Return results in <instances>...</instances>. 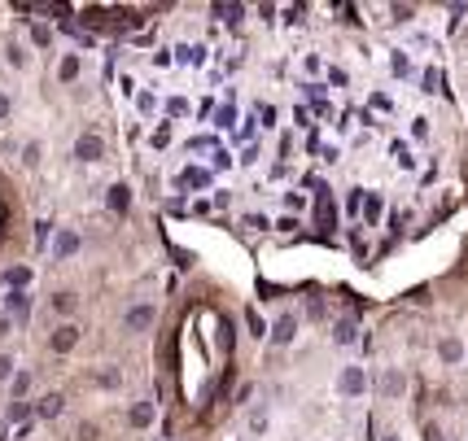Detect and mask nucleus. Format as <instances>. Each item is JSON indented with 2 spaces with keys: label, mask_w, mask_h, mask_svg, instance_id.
<instances>
[{
  "label": "nucleus",
  "mask_w": 468,
  "mask_h": 441,
  "mask_svg": "<svg viewBox=\"0 0 468 441\" xmlns=\"http://www.w3.org/2000/svg\"><path fill=\"white\" fill-rule=\"evenodd\" d=\"M75 157L79 162H101L105 157V140L96 136V132H84V136L75 140Z\"/></svg>",
  "instance_id": "obj_1"
},
{
  "label": "nucleus",
  "mask_w": 468,
  "mask_h": 441,
  "mask_svg": "<svg viewBox=\"0 0 468 441\" xmlns=\"http://www.w3.org/2000/svg\"><path fill=\"white\" fill-rule=\"evenodd\" d=\"M75 346H79V328H75V323H61V328L48 336V350H53V354H70Z\"/></svg>",
  "instance_id": "obj_2"
},
{
  "label": "nucleus",
  "mask_w": 468,
  "mask_h": 441,
  "mask_svg": "<svg viewBox=\"0 0 468 441\" xmlns=\"http://www.w3.org/2000/svg\"><path fill=\"white\" fill-rule=\"evenodd\" d=\"M5 306H9V319H27V310H31V297L22 288H13L9 297H5Z\"/></svg>",
  "instance_id": "obj_3"
},
{
  "label": "nucleus",
  "mask_w": 468,
  "mask_h": 441,
  "mask_svg": "<svg viewBox=\"0 0 468 441\" xmlns=\"http://www.w3.org/2000/svg\"><path fill=\"white\" fill-rule=\"evenodd\" d=\"M149 323H153V306H132V310H127V328H132V332L149 328Z\"/></svg>",
  "instance_id": "obj_4"
},
{
  "label": "nucleus",
  "mask_w": 468,
  "mask_h": 441,
  "mask_svg": "<svg viewBox=\"0 0 468 441\" xmlns=\"http://www.w3.org/2000/svg\"><path fill=\"white\" fill-rule=\"evenodd\" d=\"M127 206H132V188H127V184H114V188H110V210H114V215H123Z\"/></svg>",
  "instance_id": "obj_5"
},
{
  "label": "nucleus",
  "mask_w": 468,
  "mask_h": 441,
  "mask_svg": "<svg viewBox=\"0 0 468 441\" xmlns=\"http://www.w3.org/2000/svg\"><path fill=\"white\" fill-rule=\"evenodd\" d=\"M438 354H442V363H460V358H464V346H460L455 336H442V341H438Z\"/></svg>",
  "instance_id": "obj_6"
},
{
  "label": "nucleus",
  "mask_w": 468,
  "mask_h": 441,
  "mask_svg": "<svg viewBox=\"0 0 468 441\" xmlns=\"http://www.w3.org/2000/svg\"><path fill=\"white\" fill-rule=\"evenodd\" d=\"M342 394H363V371L359 367H346L342 371Z\"/></svg>",
  "instance_id": "obj_7"
},
{
  "label": "nucleus",
  "mask_w": 468,
  "mask_h": 441,
  "mask_svg": "<svg viewBox=\"0 0 468 441\" xmlns=\"http://www.w3.org/2000/svg\"><path fill=\"white\" fill-rule=\"evenodd\" d=\"M180 184H184V188H206V184H211V171H202V167H188V171L180 175Z\"/></svg>",
  "instance_id": "obj_8"
},
{
  "label": "nucleus",
  "mask_w": 468,
  "mask_h": 441,
  "mask_svg": "<svg viewBox=\"0 0 468 441\" xmlns=\"http://www.w3.org/2000/svg\"><path fill=\"white\" fill-rule=\"evenodd\" d=\"M75 249H79V236H75V232H61V236L53 240V254H57V258H70Z\"/></svg>",
  "instance_id": "obj_9"
},
{
  "label": "nucleus",
  "mask_w": 468,
  "mask_h": 441,
  "mask_svg": "<svg viewBox=\"0 0 468 441\" xmlns=\"http://www.w3.org/2000/svg\"><path fill=\"white\" fill-rule=\"evenodd\" d=\"M36 411H40L44 419H57V415H61V394H48V398H40V406H36Z\"/></svg>",
  "instance_id": "obj_10"
},
{
  "label": "nucleus",
  "mask_w": 468,
  "mask_h": 441,
  "mask_svg": "<svg viewBox=\"0 0 468 441\" xmlns=\"http://www.w3.org/2000/svg\"><path fill=\"white\" fill-rule=\"evenodd\" d=\"M294 328H298V319L285 315V319L276 323V346H289V341H294Z\"/></svg>",
  "instance_id": "obj_11"
},
{
  "label": "nucleus",
  "mask_w": 468,
  "mask_h": 441,
  "mask_svg": "<svg viewBox=\"0 0 468 441\" xmlns=\"http://www.w3.org/2000/svg\"><path fill=\"white\" fill-rule=\"evenodd\" d=\"M75 75H79V57H75V53H66V57H61V66H57V79H61V84H70Z\"/></svg>",
  "instance_id": "obj_12"
},
{
  "label": "nucleus",
  "mask_w": 468,
  "mask_h": 441,
  "mask_svg": "<svg viewBox=\"0 0 468 441\" xmlns=\"http://www.w3.org/2000/svg\"><path fill=\"white\" fill-rule=\"evenodd\" d=\"M132 424H136V428L153 424V402H136V406H132Z\"/></svg>",
  "instance_id": "obj_13"
},
{
  "label": "nucleus",
  "mask_w": 468,
  "mask_h": 441,
  "mask_svg": "<svg viewBox=\"0 0 468 441\" xmlns=\"http://www.w3.org/2000/svg\"><path fill=\"white\" fill-rule=\"evenodd\" d=\"M27 280H31V271H27V267H13V271H5V284H9V288H22Z\"/></svg>",
  "instance_id": "obj_14"
},
{
  "label": "nucleus",
  "mask_w": 468,
  "mask_h": 441,
  "mask_svg": "<svg viewBox=\"0 0 468 441\" xmlns=\"http://www.w3.org/2000/svg\"><path fill=\"white\" fill-rule=\"evenodd\" d=\"M333 336H337V346H350V341H354V323H350V319H342Z\"/></svg>",
  "instance_id": "obj_15"
},
{
  "label": "nucleus",
  "mask_w": 468,
  "mask_h": 441,
  "mask_svg": "<svg viewBox=\"0 0 468 441\" xmlns=\"http://www.w3.org/2000/svg\"><path fill=\"white\" fill-rule=\"evenodd\" d=\"M241 13H246L241 5H215V18H223V22H236Z\"/></svg>",
  "instance_id": "obj_16"
},
{
  "label": "nucleus",
  "mask_w": 468,
  "mask_h": 441,
  "mask_svg": "<svg viewBox=\"0 0 468 441\" xmlns=\"http://www.w3.org/2000/svg\"><path fill=\"white\" fill-rule=\"evenodd\" d=\"M319 227H333V201L319 192Z\"/></svg>",
  "instance_id": "obj_17"
},
{
  "label": "nucleus",
  "mask_w": 468,
  "mask_h": 441,
  "mask_svg": "<svg viewBox=\"0 0 468 441\" xmlns=\"http://www.w3.org/2000/svg\"><path fill=\"white\" fill-rule=\"evenodd\" d=\"M53 310H61V315H70V310H75V293H57V297H53Z\"/></svg>",
  "instance_id": "obj_18"
},
{
  "label": "nucleus",
  "mask_w": 468,
  "mask_h": 441,
  "mask_svg": "<svg viewBox=\"0 0 468 441\" xmlns=\"http://www.w3.org/2000/svg\"><path fill=\"white\" fill-rule=\"evenodd\" d=\"M27 415H31V406H27V402H9V424H22Z\"/></svg>",
  "instance_id": "obj_19"
},
{
  "label": "nucleus",
  "mask_w": 468,
  "mask_h": 441,
  "mask_svg": "<svg viewBox=\"0 0 468 441\" xmlns=\"http://www.w3.org/2000/svg\"><path fill=\"white\" fill-rule=\"evenodd\" d=\"M27 389H31V376H27V371H18V376H13V398L22 402V394H27Z\"/></svg>",
  "instance_id": "obj_20"
},
{
  "label": "nucleus",
  "mask_w": 468,
  "mask_h": 441,
  "mask_svg": "<svg viewBox=\"0 0 468 441\" xmlns=\"http://www.w3.org/2000/svg\"><path fill=\"white\" fill-rule=\"evenodd\" d=\"M385 394H390V398H398L402 394V376L394 371V376H385Z\"/></svg>",
  "instance_id": "obj_21"
},
{
  "label": "nucleus",
  "mask_w": 468,
  "mask_h": 441,
  "mask_svg": "<svg viewBox=\"0 0 468 441\" xmlns=\"http://www.w3.org/2000/svg\"><path fill=\"white\" fill-rule=\"evenodd\" d=\"M363 215H368V223H377V219H381V201L368 197V201H363Z\"/></svg>",
  "instance_id": "obj_22"
},
{
  "label": "nucleus",
  "mask_w": 468,
  "mask_h": 441,
  "mask_svg": "<svg viewBox=\"0 0 468 441\" xmlns=\"http://www.w3.org/2000/svg\"><path fill=\"white\" fill-rule=\"evenodd\" d=\"M246 323H250V332H254V336H263V332H267V328H263V319H258V310H246Z\"/></svg>",
  "instance_id": "obj_23"
},
{
  "label": "nucleus",
  "mask_w": 468,
  "mask_h": 441,
  "mask_svg": "<svg viewBox=\"0 0 468 441\" xmlns=\"http://www.w3.org/2000/svg\"><path fill=\"white\" fill-rule=\"evenodd\" d=\"M9 376H13V358L0 354V380H9Z\"/></svg>",
  "instance_id": "obj_24"
},
{
  "label": "nucleus",
  "mask_w": 468,
  "mask_h": 441,
  "mask_svg": "<svg viewBox=\"0 0 468 441\" xmlns=\"http://www.w3.org/2000/svg\"><path fill=\"white\" fill-rule=\"evenodd\" d=\"M22 162H27V167H36V162H40V144H27V153H22Z\"/></svg>",
  "instance_id": "obj_25"
},
{
  "label": "nucleus",
  "mask_w": 468,
  "mask_h": 441,
  "mask_svg": "<svg viewBox=\"0 0 468 441\" xmlns=\"http://www.w3.org/2000/svg\"><path fill=\"white\" fill-rule=\"evenodd\" d=\"M232 118H236V109L223 105V109H219V127H232Z\"/></svg>",
  "instance_id": "obj_26"
},
{
  "label": "nucleus",
  "mask_w": 468,
  "mask_h": 441,
  "mask_svg": "<svg viewBox=\"0 0 468 441\" xmlns=\"http://www.w3.org/2000/svg\"><path fill=\"white\" fill-rule=\"evenodd\" d=\"M31 40H36V44L44 48V44H48V40H53V36H48V26H36V31H31Z\"/></svg>",
  "instance_id": "obj_27"
},
{
  "label": "nucleus",
  "mask_w": 468,
  "mask_h": 441,
  "mask_svg": "<svg viewBox=\"0 0 468 441\" xmlns=\"http://www.w3.org/2000/svg\"><path fill=\"white\" fill-rule=\"evenodd\" d=\"M79 441H96V428H92V424H79Z\"/></svg>",
  "instance_id": "obj_28"
},
{
  "label": "nucleus",
  "mask_w": 468,
  "mask_h": 441,
  "mask_svg": "<svg viewBox=\"0 0 468 441\" xmlns=\"http://www.w3.org/2000/svg\"><path fill=\"white\" fill-rule=\"evenodd\" d=\"M9 332H13V319H9V315H0V341H5Z\"/></svg>",
  "instance_id": "obj_29"
},
{
  "label": "nucleus",
  "mask_w": 468,
  "mask_h": 441,
  "mask_svg": "<svg viewBox=\"0 0 468 441\" xmlns=\"http://www.w3.org/2000/svg\"><path fill=\"white\" fill-rule=\"evenodd\" d=\"M9 109H13V105H9V96L0 92V118H9Z\"/></svg>",
  "instance_id": "obj_30"
},
{
  "label": "nucleus",
  "mask_w": 468,
  "mask_h": 441,
  "mask_svg": "<svg viewBox=\"0 0 468 441\" xmlns=\"http://www.w3.org/2000/svg\"><path fill=\"white\" fill-rule=\"evenodd\" d=\"M381 441H394V437H381Z\"/></svg>",
  "instance_id": "obj_31"
}]
</instances>
